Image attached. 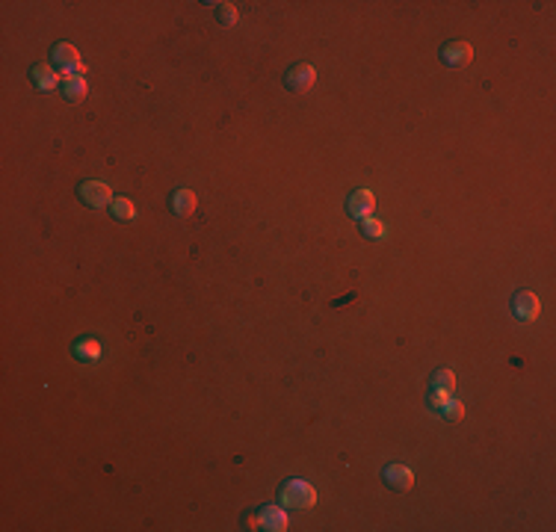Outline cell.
I'll return each instance as SVG.
<instances>
[{"label":"cell","mask_w":556,"mask_h":532,"mask_svg":"<svg viewBox=\"0 0 556 532\" xmlns=\"http://www.w3.org/2000/svg\"><path fill=\"white\" fill-rule=\"evenodd\" d=\"M278 500H281V506H287V509H311L313 502H317V491H313V485L305 479H287L281 485Z\"/></svg>","instance_id":"1"},{"label":"cell","mask_w":556,"mask_h":532,"mask_svg":"<svg viewBox=\"0 0 556 532\" xmlns=\"http://www.w3.org/2000/svg\"><path fill=\"white\" fill-rule=\"evenodd\" d=\"M86 92H89L86 77H80V74H65V100H71V104H80V100L86 98Z\"/></svg>","instance_id":"11"},{"label":"cell","mask_w":556,"mask_h":532,"mask_svg":"<svg viewBox=\"0 0 556 532\" xmlns=\"http://www.w3.org/2000/svg\"><path fill=\"white\" fill-rule=\"evenodd\" d=\"M450 399H453V396H450V391H435V387L429 391V396H426V402H429V408H432V411H441Z\"/></svg>","instance_id":"19"},{"label":"cell","mask_w":556,"mask_h":532,"mask_svg":"<svg viewBox=\"0 0 556 532\" xmlns=\"http://www.w3.org/2000/svg\"><path fill=\"white\" fill-rule=\"evenodd\" d=\"M112 219H119V222H134V219H136L134 201H131V198H116V201H112Z\"/></svg>","instance_id":"14"},{"label":"cell","mask_w":556,"mask_h":532,"mask_svg":"<svg viewBox=\"0 0 556 532\" xmlns=\"http://www.w3.org/2000/svg\"><path fill=\"white\" fill-rule=\"evenodd\" d=\"M512 313H515L521 323H533L536 316L541 313V301H538V296H536L533 290H521V293H515V296H512Z\"/></svg>","instance_id":"4"},{"label":"cell","mask_w":556,"mask_h":532,"mask_svg":"<svg viewBox=\"0 0 556 532\" xmlns=\"http://www.w3.org/2000/svg\"><path fill=\"white\" fill-rule=\"evenodd\" d=\"M470 60H474L470 41H447V45L441 48V63L447 68H465V65H470Z\"/></svg>","instance_id":"3"},{"label":"cell","mask_w":556,"mask_h":532,"mask_svg":"<svg viewBox=\"0 0 556 532\" xmlns=\"http://www.w3.org/2000/svg\"><path fill=\"white\" fill-rule=\"evenodd\" d=\"M169 205H172V213H175V216L187 219V216H193V213H195V193H193V190H175Z\"/></svg>","instance_id":"10"},{"label":"cell","mask_w":556,"mask_h":532,"mask_svg":"<svg viewBox=\"0 0 556 532\" xmlns=\"http://www.w3.org/2000/svg\"><path fill=\"white\" fill-rule=\"evenodd\" d=\"M361 234L367 237V240H376V237H382L384 234V225L379 222V219H361Z\"/></svg>","instance_id":"18"},{"label":"cell","mask_w":556,"mask_h":532,"mask_svg":"<svg viewBox=\"0 0 556 532\" xmlns=\"http://www.w3.org/2000/svg\"><path fill=\"white\" fill-rule=\"evenodd\" d=\"M75 355L80 358V361H89V358H98L101 355V343L92 340V337H83L75 343Z\"/></svg>","instance_id":"15"},{"label":"cell","mask_w":556,"mask_h":532,"mask_svg":"<svg viewBox=\"0 0 556 532\" xmlns=\"http://www.w3.org/2000/svg\"><path fill=\"white\" fill-rule=\"evenodd\" d=\"M382 479L391 491H408V488L415 485V473H411L406 465H388L382 470Z\"/></svg>","instance_id":"8"},{"label":"cell","mask_w":556,"mask_h":532,"mask_svg":"<svg viewBox=\"0 0 556 532\" xmlns=\"http://www.w3.org/2000/svg\"><path fill=\"white\" fill-rule=\"evenodd\" d=\"M347 210H349L352 219H367V216H373V210H376V195L370 193V190H355V193L349 195V201H347Z\"/></svg>","instance_id":"6"},{"label":"cell","mask_w":556,"mask_h":532,"mask_svg":"<svg viewBox=\"0 0 556 532\" xmlns=\"http://www.w3.org/2000/svg\"><path fill=\"white\" fill-rule=\"evenodd\" d=\"M313 80H317V71H313V65H308V63H296V65L287 71V74H284V83H287V89L296 92V95L308 92L311 86H313Z\"/></svg>","instance_id":"5"},{"label":"cell","mask_w":556,"mask_h":532,"mask_svg":"<svg viewBox=\"0 0 556 532\" xmlns=\"http://www.w3.org/2000/svg\"><path fill=\"white\" fill-rule=\"evenodd\" d=\"M438 414H444V420H450V423H459V420H462V417H465V406H462V402H459V399H450V402H447V406H444V408H441Z\"/></svg>","instance_id":"16"},{"label":"cell","mask_w":556,"mask_h":532,"mask_svg":"<svg viewBox=\"0 0 556 532\" xmlns=\"http://www.w3.org/2000/svg\"><path fill=\"white\" fill-rule=\"evenodd\" d=\"M216 21L225 27H234L237 24V9L231 4H216Z\"/></svg>","instance_id":"17"},{"label":"cell","mask_w":556,"mask_h":532,"mask_svg":"<svg viewBox=\"0 0 556 532\" xmlns=\"http://www.w3.org/2000/svg\"><path fill=\"white\" fill-rule=\"evenodd\" d=\"M80 201H83V205H89V207H107V205H112V201H116V198H112V190H110V186L107 183H101V181H83L80 183Z\"/></svg>","instance_id":"2"},{"label":"cell","mask_w":556,"mask_h":532,"mask_svg":"<svg viewBox=\"0 0 556 532\" xmlns=\"http://www.w3.org/2000/svg\"><path fill=\"white\" fill-rule=\"evenodd\" d=\"M429 387H435V391H455V376H453V370H444V367H438L435 372H432V379H429Z\"/></svg>","instance_id":"13"},{"label":"cell","mask_w":556,"mask_h":532,"mask_svg":"<svg viewBox=\"0 0 556 532\" xmlns=\"http://www.w3.org/2000/svg\"><path fill=\"white\" fill-rule=\"evenodd\" d=\"M51 56H53V63L65 71V74H68V71H77V74H83V71H86V68H83V63H80L77 48L68 45V41H60V45H53V53H51Z\"/></svg>","instance_id":"7"},{"label":"cell","mask_w":556,"mask_h":532,"mask_svg":"<svg viewBox=\"0 0 556 532\" xmlns=\"http://www.w3.org/2000/svg\"><path fill=\"white\" fill-rule=\"evenodd\" d=\"M33 83H36V89H41V92H53L56 89V83H60V77L51 71V65H33Z\"/></svg>","instance_id":"12"},{"label":"cell","mask_w":556,"mask_h":532,"mask_svg":"<svg viewBox=\"0 0 556 532\" xmlns=\"http://www.w3.org/2000/svg\"><path fill=\"white\" fill-rule=\"evenodd\" d=\"M258 524H261V529H269V532H284L287 529V514L278 506H264L258 514Z\"/></svg>","instance_id":"9"}]
</instances>
